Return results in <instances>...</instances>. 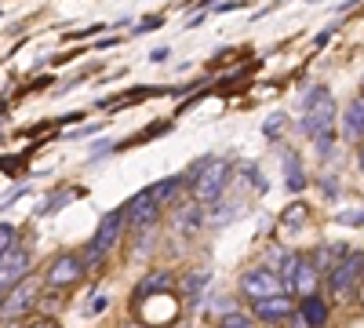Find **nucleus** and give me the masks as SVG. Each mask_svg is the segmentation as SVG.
<instances>
[{
  "label": "nucleus",
  "mask_w": 364,
  "mask_h": 328,
  "mask_svg": "<svg viewBox=\"0 0 364 328\" xmlns=\"http://www.w3.org/2000/svg\"><path fill=\"white\" fill-rule=\"evenodd\" d=\"M331 128H336V99L324 84H317L302 99V132L310 139H328Z\"/></svg>",
  "instance_id": "nucleus-1"
},
{
  "label": "nucleus",
  "mask_w": 364,
  "mask_h": 328,
  "mask_svg": "<svg viewBox=\"0 0 364 328\" xmlns=\"http://www.w3.org/2000/svg\"><path fill=\"white\" fill-rule=\"evenodd\" d=\"M226 175H230V164H226L223 157H219V161L208 157V164L200 168V175L190 183L193 197H197V201H219L223 190H226Z\"/></svg>",
  "instance_id": "nucleus-2"
},
{
  "label": "nucleus",
  "mask_w": 364,
  "mask_h": 328,
  "mask_svg": "<svg viewBox=\"0 0 364 328\" xmlns=\"http://www.w3.org/2000/svg\"><path fill=\"white\" fill-rule=\"evenodd\" d=\"M240 292L248 300H269V295H284V281H281V274L266 270V266H255V270L240 277Z\"/></svg>",
  "instance_id": "nucleus-3"
},
{
  "label": "nucleus",
  "mask_w": 364,
  "mask_h": 328,
  "mask_svg": "<svg viewBox=\"0 0 364 328\" xmlns=\"http://www.w3.org/2000/svg\"><path fill=\"white\" fill-rule=\"evenodd\" d=\"M161 204H164V197H161V190H157V183L154 186H146V190H139L124 208H128V219H132V226H149L157 216H161Z\"/></svg>",
  "instance_id": "nucleus-4"
},
{
  "label": "nucleus",
  "mask_w": 364,
  "mask_h": 328,
  "mask_svg": "<svg viewBox=\"0 0 364 328\" xmlns=\"http://www.w3.org/2000/svg\"><path fill=\"white\" fill-rule=\"evenodd\" d=\"M357 281H364V255H343V263L328 277V285H331L336 295H350L357 288Z\"/></svg>",
  "instance_id": "nucleus-5"
},
{
  "label": "nucleus",
  "mask_w": 364,
  "mask_h": 328,
  "mask_svg": "<svg viewBox=\"0 0 364 328\" xmlns=\"http://www.w3.org/2000/svg\"><path fill=\"white\" fill-rule=\"evenodd\" d=\"M84 263H87V259H80V255H73V252L58 255V259L48 266L44 281H48L51 288H66V285H77V281H80V274H84Z\"/></svg>",
  "instance_id": "nucleus-6"
},
{
  "label": "nucleus",
  "mask_w": 364,
  "mask_h": 328,
  "mask_svg": "<svg viewBox=\"0 0 364 328\" xmlns=\"http://www.w3.org/2000/svg\"><path fill=\"white\" fill-rule=\"evenodd\" d=\"M124 219H128V208H117V212H106L99 230H95V241H91V248H95L99 255H106L113 245H117V237L120 230H124Z\"/></svg>",
  "instance_id": "nucleus-7"
},
{
  "label": "nucleus",
  "mask_w": 364,
  "mask_h": 328,
  "mask_svg": "<svg viewBox=\"0 0 364 328\" xmlns=\"http://www.w3.org/2000/svg\"><path fill=\"white\" fill-rule=\"evenodd\" d=\"M29 270V255L22 248H11V252H0V285H4V292L15 288V281H22Z\"/></svg>",
  "instance_id": "nucleus-8"
},
{
  "label": "nucleus",
  "mask_w": 364,
  "mask_h": 328,
  "mask_svg": "<svg viewBox=\"0 0 364 328\" xmlns=\"http://www.w3.org/2000/svg\"><path fill=\"white\" fill-rule=\"evenodd\" d=\"M255 317L269 321V324H281L291 317V303L284 295H269V300H255Z\"/></svg>",
  "instance_id": "nucleus-9"
},
{
  "label": "nucleus",
  "mask_w": 364,
  "mask_h": 328,
  "mask_svg": "<svg viewBox=\"0 0 364 328\" xmlns=\"http://www.w3.org/2000/svg\"><path fill=\"white\" fill-rule=\"evenodd\" d=\"M37 295V285L33 281H26V285H18L15 292H4V317H11V314H22L26 307H29V300Z\"/></svg>",
  "instance_id": "nucleus-10"
},
{
  "label": "nucleus",
  "mask_w": 364,
  "mask_h": 328,
  "mask_svg": "<svg viewBox=\"0 0 364 328\" xmlns=\"http://www.w3.org/2000/svg\"><path fill=\"white\" fill-rule=\"evenodd\" d=\"M314 288H317V266H314L310 259H299L291 292H299V295H314Z\"/></svg>",
  "instance_id": "nucleus-11"
},
{
  "label": "nucleus",
  "mask_w": 364,
  "mask_h": 328,
  "mask_svg": "<svg viewBox=\"0 0 364 328\" xmlns=\"http://www.w3.org/2000/svg\"><path fill=\"white\" fill-rule=\"evenodd\" d=\"M343 132H346V139H360V135H364V99H353V102L346 106Z\"/></svg>",
  "instance_id": "nucleus-12"
},
{
  "label": "nucleus",
  "mask_w": 364,
  "mask_h": 328,
  "mask_svg": "<svg viewBox=\"0 0 364 328\" xmlns=\"http://www.w3.org/2000/svg\"><path fill=\"white\" fill-rule=\"evenodd\" d=\"M302 317H306V324L310 328H321L324 321H328V303L324 300H317V295H306V303H302V310H299Z\"/></svg>",
  "instance_id": "nucleus-13"
},
{
  "label": "nucleus",
  "mask_w": 364,
  "mask_h": 328,
  "mask_svg": "<svg viewBox=\"0 0 364 328\" xmlns=\"http://www.w3.org/2000/svg\"><path fill=\"white\" fill-rule=\"evenodd\" d=\"M168 285H171V274H164V270H161V274H149L146 281H139V288H135V300H146L149 292H164Z\"/></svg>",
  "instance_id": "nucleus-14"
},
{
  "label": "nucleus",
  "mask_w": 364,
  "mask_h": 328,
  "mask_svg": "<svg viewBox=\"0 0 364 328\" xmlns=\"http://www.w3.org/2000/svg\"><path fill=\"white\" fill-rule=\"evenodd\" d=\"M284 175H288V190H302V186H306V179H302V168H299V157H295V154L284 157Z\"/></svg>",
  "instance_id": "nucleus-15"
},
{
  "label": "nucleus",
  "mask_w": 364,
  "mask_h": 328,
  "mask_svg": "<svg viewBox=\"0 0 364 328\" xmlns=\"http://www.w3.org/2000/svg\"><path fill=\"white\" fill-rule=\"evenodd\" d=\"M197 226H200V208H186V212L178 216V230H182V233H186V230L193 233Z\"/></svg>",
  "instance_id": "nucleus-16"
},
{
  "label": "nucleus",
  "mask_w": 364,
  "mask_h": 328,
  "mask_svg": "<svg viewBox=\"0 0 364 328\" xmlns=\"http://www.w3.org/2000/svg\"><path fill=\"white\" fill-rule=\"evenodd\" d=\"M262 132H266V139L281 135V132H284V113H269V117H266V125H262Z\"/></svg>",
  "instance_id": "nucleus-17"
},
{
  "label": "nucleus",
  "mask_w": 364,
  "mask_h": 328,
  "mask_svg": "<svg viewBox=\"0 0 364 328\" xmlns=\"http://www.w3.org/2000/svg\"><path fill=\"white\" fill-rule=\"evenodd\" d=\"M11 248H18V237H15V230L4 223V226H0V252H11Z\"/></svg>",
  "instance_id": "nucleus-18"
},
{
  "label": "nucleus",
  "mask_w": 364,
  "mask_h": 328,
  "mask_svg": "<svg viewBox=\"0 0 364 328\" xmlns=\"http://www.w3.org/2000/svg\"><path fill=\"white\" fill-rule=\"evenodd\" d=\"M219 328H255V324H252V321H248L245 314H226Z\"/></svg>",
  "instance_id": "nucleus-19"
},
{
  "label": "nucleus",
  "mask_w": 364,
  "mask_h": 328,
  "mask_svg": "<svg viewBox=\"0 0 364 328\" xmlns=\"http://www.w3.org/2000/svg\"><path fill=\"white\" fill-rule=\"evenodd\" d=\"M106 295H91V307H87V314H99V310H106Z\"/></svg>",
  "instance_id": "nucleus-20"
},
{
  "label": "nucleus",
  "mask_w": 364,
  "mask_h": 328,
  "mask_svg": "<svg viewBox=\"0 0 364 328\" xmlns=\"http://www.w3.org/2000/svg\"><path fill=\"white\" fill-rule=\"evenodd\" d=\"M29 328H58V321H55V317H37Z\"/></svg>",
  "instance_id": "nucleus-21"
},
{
  "label": "nucleus",
  "mask_w": 364,
  "mask_h": 328,
  "mask_svg": "<svg viewBox=\"0 0 364 328\" xmlns=\"http://www.w3.org/2000/svg\"><path fill=\"white\" fill-rule=\"evenodd\" d=\"M343 219H346V223H353V226H360V223H364V216H360V212H350V216H343Z\"/></svg>",
  "instance_id": "nucleus-22"
},
{
  "label": "nucleus",
  "mask_w": 364,
  "mask_h": 328,
  "mask_svg": "<svg viewBox=\"0 0 364 328\" xmlns=\"http://www.w3.org/2000/svg\"><path fill=\"white\" fill-rule=\"evenodd\" d=\"M4 328H15V324H11V317H4Z\"/></svg>",
  "instance_id": "nucleus-23"
},
{
  "label": "nucleus",
  "mask_w": 364,
  "mask_h": 328,
  "mask_svg": "<svg viewBox=\"0 0 364 328\" xmlns=\"http://www.w3.org/2000/svg\"><path fill=\"white\" fill-rule=\"evenodd\" d=\"M360 171H364V150H360Z\"/></svg>",
  "instance_id": "nucleus-24"
},
{
  "label": "nucleus",
  "mask_w": 364,
  "mask_h": 328,
  "mask_svg": "<svg viewBox=\"0 0 364 328\" xmlns=\"http://www.w3.org/2000/svg\"><path fill=\"white\" fill-rule=\"evenodd\" d=\"M128 328H132V324H128Z\"/></svg>",
  "instance_id": "nucleus-25"
}]
</instances>
